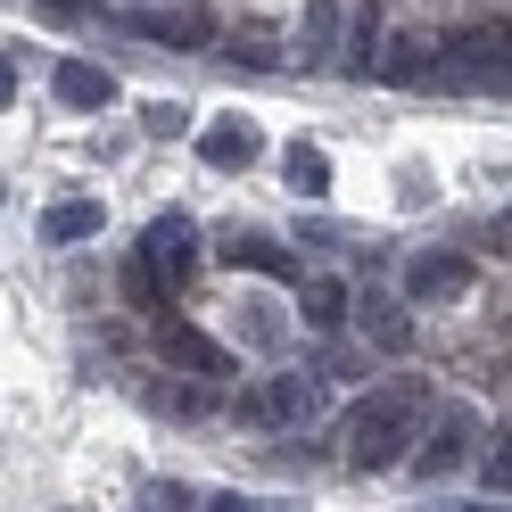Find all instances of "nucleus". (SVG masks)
I'll return each mask as SVG.
<instances>
[{
  "mask_svg": "<svg viewBox=\"0 0 512 512\" xmlns=\"http://www.w3.org/2000/svg\"><path fill=\"white\" fill-rule=\"evenodd\" d=\"M422 413H430V380H380L356 397L347 413V463L356 471H397L413 446H422Z\"/></svg>",
  "mask_w": 512,
  "mask_h": 512,
  "instance_id": "1",
  "label": "nucleus"
},
{
  "mask_svg": "<svg viewBox=\"0 0 512 512\" xmlns=\"http://www.w3.org/2000/svg\"><path fill=\"white\" fill-rule=\"evenodd\" d=\"M430 83H446V91H504V25H479V34L438 42Z\"/></svg>",
  "mask_w": 512,
  "mask_h": 512,
  "instance_id": "2",
  "label": "nucleus"
},
{
  "mask_svg": "<svg viewBox=\"0 0 512 512\" xmlns=\"http://www.w3.org/2000/svg\"><path fill=\"white\" fill-rule=\"evenodd\" d=\"M133 265L157 281V290H174V281H190V265H199V223H190L182 207H166V215H157L149 223V232H141V256H133Z\"/></svg>",
  "mask_w": 512,
  "mask_h": 512,
  "instance_id": "3",
  "label": "nucleus"
},
{
  "mask_svg": "<svg viewBox=\"0 0 512 512\" xmlns=\"http://www.w3.org/2000/svg\"><path fill=\"white\" fill-rule=\"evenodd\" d=\"M248 413L273 422V430H306L314 413H323V380H314V372H273V380H256Z\"/></svg>",
  "mask_w": 512,
  "mask_h": 512,
  "instance_id": "4",
  "label": "nucleus"
},
{
  "mask_svg": "<svg viewBox=\"0 0 512 512\" xmlns=\"http://www.w3.org/2000/svg\"><path fill=\"white\" fill-rule=\"evenodd\" d=\"M157 356L182 364L190 380H223V372H232V347L207 339L199 323H182V314H157Z\"/></svg>",
  "mask_w": 512,
  "mask_h": 512,
  "instance_id": "5",
  "label": "nucleus"
},
{
  "mask_svg": "<svg viewBox=\"0 0 512 512\" xmlns=\"http://www.w3.org/2000/svg\"><path fill=\"white\" fill-rule=\"evenodd\" d=\"M463 290H471V265H463L455 248H430V256H413V265H405V298L413 306H455Z\"/></svg>",
  "mask_w": 512,
  "mask_h": 512,
  "instance_id": "6",
  "label": "nucleus"
},
{
  "mask_svg": "<svg viewBox=\"0 0 512 512\" xmlns=\"http://www.w3.org/2000/svg\"><path fill=\"white\" fill-rule=\"evenodd\" d=\"M430 58H438V42H430V34H389V42L372 50V67H364V75L397 83V91H422V83H430Z\"/></svg>",
  "mask_w": 512,
  "mask_h": 512,
  "instance_id": "7",
  "label": "nucleus"
},
{
  "mask_svg": "<svg viewBox=\"0 0 512 512\" xmlns=\"http://www.w3.org/2000/svg\"><path fill=\"white\" fill-rule=\"evenodd\" d=\"M471 438H479V422H471L463 405H446V413H438V438L422 446V455H405V463L422 471V479H446V471H455V463L471 455Z\"/></svg>",
  "mask_w": 512,
  "mask_h": 512,
  "instance_id": "8",
  "label": "nucleus"
},
{
  "mask_svg": "<svg viewBox=\"0 0 512 512\" xmlns=\"http://www.w3.org/2000/svg\"><path fill=\"white\" fill-rule=\"evenodd\" d=\"M199 157L215 174H240V166H256V124H240V116H215L207 133H199Z\"/></svg>",
  "mask_w": 512,
  "mask_h": 512,
  "instance_id": "9",
  "label": "nucleus"
},
{
  "mask_svg": "<svg viewBox=\"0 0 512 512\" xmlns=\"http://www.w3.org/2000/svg\"><path fill=\"white\" fill-rule=\"evenodd\" d=\"M50 91H58L67 108H108V100H116V75H108V67H91V58H58Z\"/></svg>",
  "mask_w": 512,
  "mask_h": 512,
  "instance_id": "10",
  "label": "nucleus"
},
{
  "mask_svg": "<svg viewBox=\"0 0 512 512\" xmlns=\"http://www.w3.org/2000/svg\"><path fill=\"white\" fill-rule=\"evenodd\" d=\"M339 0H306V34H298V67H339Z\"/></svg>",
  "mask_w": 512,
  "mask_h": 512,
  "instance_id": "11",
  "label": "nucleus"
},
{
  "mask_svg": "<svg viewBox=\"0 0 512 512\" xmlns=\"http://www.w3.org/2000/svg\"><path fill=\"white\" fill-rule=\"evenodd\" d=\"M347 306H356V298H347V281H331V273H306V281H298V314H306V331H339V323H347Z\"/></svg>",
  "mask_w": 512,
  "mask_h": 512,
  "instance_id": "12",
  "label": "nucleus"
},
{
  "mask_svg": "<svg viewBox=\"0 0 512 512\" xmlns=\"http://www.w3.org/2000/svg\"><path fill=\"white\" fill-rule=\"evenodd\" d=\"M347 314H364V331H372L380 356H405V347H413V314L397 298H364V306H347Z\"/></svg>",
  "mask_w": 512,
  "mask_h": 512,
  "instance_id": "13",
  "label": "nucleus"
},
{
  "mask_svg": "<svg viewBox=\"0 0 512 512\" xmlns=\"http://www.w3.org/2000/svg\"><path fill=\"white\" fill-rule=\"evenodd\" d=\"M223 265H240V273H273V281H298V256H281L265 232H240V240H223Z\"/></svg>",
  "mask_w": 512,
  "mask_h": 512,
  "instance_id": "14",
  "label": "nucleus"
},
{
  "mask_svg": "<svg viewBox=\"0 0 512 512\" xmlns=\"http://www.w3.org/2000/svg\"><path fill=\"white\" fill-rule=\"evenodd\" d=\"M133 34H149V42H182V50H207V17H190V9H133Z\"/></svg>",
  "mask_w": 512,
  "mask_h": 512,
  "instance_id": "15",
  "label": "nucleus"
},
{
  "mask_svg": "<svg viewBox=\"0 0 512 512\" xmlns=\"http://www.w3.org/2000/svg\"><path fill=\"white\" fill-rule=\"evenodd\" d=\"M100 232V199H58L50 215H42V240H58V248H75V240H91Z\"/></svg>",
  "mask_w": 512,
  "mask_h": 512,
  "instance_id": "16",
  "label": "nucleus"
},
{
  "mask_svg": "<svg viewBox=\"0 0 512 512\" xmlns=\"http://www.w3.org/2000/svg\"><path fill=\"white\" fill-rule=\"evenodd\" d=\"M290 190H298V199H323V190H331V157L314 149V141L290 149Z\"/></svg>",
  "mask_w": 512,
  "mask_h": 512,
  "instance_id": "17",
  "label": "nucleus"
},
{
  "mask_svg": "<svg viewBox=\"0 0 512 512\" xmlns=\"http://www.w3.org/2000/svg\"><path fill=\"white\" fill-rule=\"evenodd\" d=\"M339 50H347V67H356V75L372 67V50H380V9H372V0L347 17V42H339Z\"/></svg>",
  "mask_w": 512,
  "mask_h": 512,
  "instance_id": "18",
  "label": "nucleus"
},
{
  "mask_svg": "<svg viewBox=\"0 0 512 512\" xmlns=\"http://www.w3.org/2000/svg\"><path fill=\"white\" fill-rule=\"evenodd\" d=\"M141 133H149V141H182V133H190V108H182V100H149V108H141Z\"/></svg>",
  "mask_w": 512,
  "mask_h": 512,
  "instance_id": "19",
  "label": "nucleus"
},
{
  "mask_svg": "<svg viewBox=\"0 0 512 512\" xmlns=\"http://www.w3.org/2000/svg\"><path fill=\"white\" fill-rule=\"evenodd\" d=\"M232 58H240V67H273V34H265V25H240V34H232Z\"/></svg>",
  "mask_w": 512,
  "mask_h": 512,
  "instance_id": "20",
  "label": "nucleus"
},
{
  "mask_svg": "<svg viewBox=\"0 0 512 512\" xmlns=\"http://www.w3.org/2000/svg\"><path fill=\"white\" fill-rule=\"evenodd\" d=\"M248 323H240V339L248 347H281V323H273V306H240Z\"/></svg>",
  "mask_w": 512,
  "mask_h": 512,
  "instance_id": "21",
  "label": "nucleus"
},
{
  "mask_svg": "<svg viewBox=\"0 0 512 512\" xmlns=\"http://www.w3.org/2000/svg\"><path fill=\"white\" fill-rule=\"evenodd\" d=\"M141 512H190V488L182 479H157V488H141Z\"/></svg>",
  "mask_w": 512,
  "mask_h": 512,
  "instance_id": "22",
  "label": "nucleus"
},
{
  "mask_svg": "<svg viewBox=\"0 0 512 512\" xmlns=\"http://www.w3.org/2000/svg\"><path fill=\"white\" fill-rule=\"evenodd\" d=\"M479 471H488V488H496V504H504V488H512V455H504V438L479 455Z\"/></svg>",
  "mask_w": 512,
  "mask_h": 512,
  "instance_id": "23",
  "label": "nucleus"
},
{
  "mask_svg": "<svg viewBox=\"0 0 512 512\" xmlns=\"http://www.w3.org/2000/svg\"><path fill=\"white\" fill-rule=\"evenodd\" d=\"M166 405H174V413H215V389H174Z\"/></svg>",
  "mask_w": 512,
  "mask_h": 512,
  "instance_id": "24",
  "label": "nucleus"
},
{
  "mask_svg": "<svg viewBox=\"0 0 512 512\" xmlns=\"http://www.w3.org/2000/svg\"><path fill=\"white\" fill-rule=\"evenodd\" d=\"M256 496H232V488H223V496H207V512H248Z\"/></svg>",
  "mask_w": 512,
  "mask_h": 512,
  "instance_id": "25",
  "label": "nucleus"
},
{
  "mask_svg": "<svg viewBox=\"0 0 512 512\" xmlns=\"http://www.w3.org/2000/svg\"><path fill=\"white\" fill-rule=\"evenodd\" d=\"M17 100V58H0V108Z\"/></svg>",
  "mask_w": 512,
  "mask_h": 512,
  "instance_id": "26",
  "label": "nucleus"
},
{
  "mask_svg": "<svg viewBox=\"0 0 512 512\" xmlns=\"http://www.w3.org/2000/svg\"><path fill=\"white\" fill-rule=\"evenodd\" d=\"M248 512H306V504H290V496H273V504H248Z\"/></svg>",
  "mask_w": 512,
  "mask_h": 512,
  "instance_id": "27",
  "label": "nucleus"
},
{
  "mask_svg": "<svg viewBox=\"0 0 512 512\" xmlns=\"http://www.w3.org/2000/svg\"><path fill=\"white\" fill-rule=\"evenodd\" d=\"M430 512H504V504H430Z\"/></svg>",
  "mask_w": 512,
  "mask_h": 512,
  "instance_id": "28",
  "label": "nucleus"
},
{
  "mask_svg": "<svg viewBox=\"0 0 512 512\" xmlns=\"http://www.w3.org/2000/svg\"><path fill=\"white\" fill-rule=\"evenodd\" d=\"M42 9H58V17H83V0H42Z\"/></svg>",
  "mask_w": 512,
  "mask_h": 512,
  "instance_id": "29",
  "label": "nucleus"
},
{
  "mask_svg": "<svg viewBox=\"0 0 512 512\" xmlns=\"http://www.w3.org/2000/svg\"><path fill=\"white\" fill-rule=\"evenodd\" d=\"M0 199H9V174H0Z\"/></svg>",
  "mask_w": 512,
  "mask_h": 512,
  "instance_id": "30",
  "label": "nucleus"
}]
</instances>
